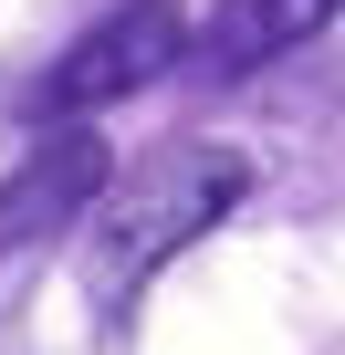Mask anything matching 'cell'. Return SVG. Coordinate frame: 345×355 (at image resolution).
<instances>
[{"mask_svg": "<svg viewBox=\"0 0 345 355\" xmlns=\"http://www.w3.org/2000/svg\"><path fill=\"white\" fill-rule=\"evenodd\" d=\"M178 53H189L178 0H126L115 21H94L74 53H53V63H42L32 115H42V125H74V115H94V105H126V94H146Z\"/></svg>", "mask_w": 345, "mask_h": 355, "instance_id": "obj_2", "label": "cell"}, {"mask_svg": "<svg viewBox=\"0 0 345 355\" xmlns=\"http://www.w3.org/2000/svg\"><path fill=\"white\" fill-rule=\"evenodd\" d=\"M241 189H251V167L230 157V146H157L146 167H126L115 189L94 199V230H84V293L105 303V313H126L167 261H178L199 230H220L230 209H241Z\"/></svg>", "mask_w": 345, "mask_h": 355, "instance_id": "obj_1", "label": "cell"}, {"mask_svg": "<svg viewBox=\"0 0 345 355\" xmlns=\"http://www.w3.org/2000/svg\"><path fill=\"white\" fill-rule=\"evenodd\" d=\"M105 189H115L105 136H84V125H42V136L22 146V167L0 178V251H22V241H42V230H63V220H94Z\"/></svg>", "mask_w": 345, "mask_h": 355, "instance_id": "obj_3", "label": "cell"}, {"mask_svg": "<svg viewBox=\"0 0 345 355\" xmlns=\"http://www.w3.org/2000/svg\"><path fill=\"white\" fill-rule=\"evenodd\" d=\"M335 11H345V0H220V11L199 21V53H210L220 73H251V63H272V53L314 42Z\"/></svg>", "mask_w": 345, "mask_h": 355, "instance_id": "obj_4", "label": "cell"}]
</instances>
